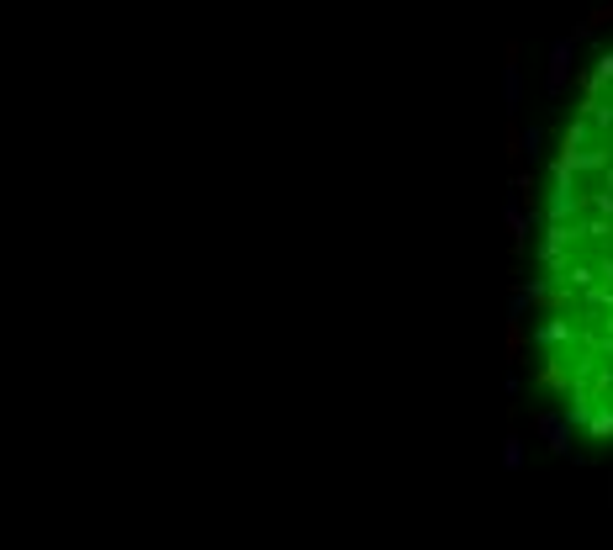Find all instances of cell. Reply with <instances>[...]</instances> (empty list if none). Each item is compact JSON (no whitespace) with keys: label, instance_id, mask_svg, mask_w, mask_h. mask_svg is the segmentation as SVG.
Here are the masks:
<instances>
[{"label":"cell","instance_id":"cell-1","mask_svg":"<svg viewBox=\"0 0 613 550\" xmlns=\"http://www.w3.org/2000/svg\"><path fill=\"white\" fill-rule=\"evenodd\" d=\"M566 85H571V38H561L550 48V69H545V90H550V96H566Z\"/></svg>","mask_w":613,"mask_h":550},{"label":"cell","instance_id":"cell-3","mask_svg":"<svg viewBox=\"0 0 613 550\" xmlns=\"http://www.w3.org/2000/svg\"><path fill=\"white\" fill-rule=\"evenodd\" d=\"M608 22H613V0H608L603 11H592V27H608Z\"/></svg>","mask_w":613,"mask_h":550},{"label":"cell","instance_id":"cell-2","mask_svg":"<svg viewBox=\"0 0 613 550\" xmlns=\"http://www.w3.org/2000/svg\"><path fill=\"white\" fill-rule=\"evenodd\" d=\"M508 228H513L518 238H524V233H529V217H524V212H508Z\"/></svg>","mask_w":613,"mask_h":550}]
</instances>
